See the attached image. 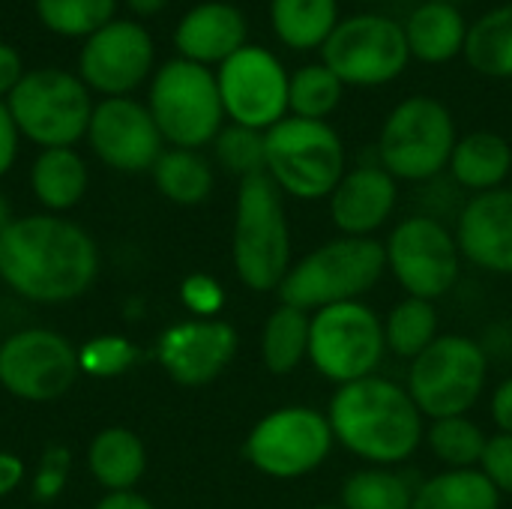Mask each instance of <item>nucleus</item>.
Here are the masks:
<instances>
[{
	"label": "nucleus",
	"instance_id": "nucleus-1",
	"mask_svg": "<svg viewBox=\"0 0 512 509\" xmlns=\"http://www.w3.org/2000/svg\"><path fill=\"white\" fill-rule=\"evenodd\" d=\"M0 276L21 300L39 306L72 303L84 297L99 276V246L66 216H15L0 237Z\"/></svg>",
	"mask_w": 512,
	"mask_h": 509
},
{
	"label": "nucleus",
	"instance_id": "nucleus-2",
	"mask_svg": "<svg viewBox=\"0 0 512 509\" xmlns=\"http://www.w3.org/2000/svg\"><path fill=\"white\" fill-rule=\"evenodd\" d=\"M327 420L339 447L378 468H399L426 441V417L408 387L378 375L336 387Z\"/></svg>",
	"mask_w": 512,
	"mask_h": 509
},
{
	"label": "nucleus",
	"instance_id": "nucleus-3",
	"mask_svg": "<svg viewBox=\"0 0 512 509\" xmlns=\"http://www.w3.org/2000/svg\"><path fill=\"white\" fill-rule=\"evenodd\" d=\"M384 273V243L372 237H336L294 261L276 294L279 303L312 315L327 306L360 300Z\"/></svg>",
	"mask_w": 512,
	"mask_h": 509
},
{
	"label": "nucleus",
	"instance_id": "nucleus-4",
	"mask_svg": "<svg viewBox=\"0 0 512 509\" xmlns=\"http://www.w3.org/2000/svg\"><path fill=\"white\" fill-rule=\"evenodd\" d=\"M231 261L237 279L258 294L276 291L291 270V228L279 186L267 174L240 180Z\"/></svg>",
	"mask_w": 512,
	"mask_h": 509
},
{
	"label": "nucleus",
	"instance_id": "nucleus-5",
	"mask_svg": "<svg viewBox=\"0 0 512 509\" xmlns=\"http://www.w3.org/2000/svg\"><path fill=\"white\" fill-rule=\"evenodd\" d=\"M147 108L171 147L201 150L216 141L225 126V108L210 66L171 57L150 81Z\"/></svg>",
	"mask_w": 512,
	"mask_h": 509
},
{
	"label": "nucleus",
	"instance_id": "nucleus-6",
	"mask_svg": "<svg viewBox=\"0 0 512 509\" xmlns=\"http://www.w3.org/2000/svg\"><path fill=\"white\" fill-rule=\"evenodd\" d=\"M267 177L282 195L321 201L345 177V144L327 120L285 117L264 132Z\"/></svg>",
	"mask_w": 512,
	"mask_h": 509
},
{
	"label": "nucleus",
	"instance_id": "nucleus-7",
	"mask_svg": "<svg viewBox=\"0 0 512 509\" xmlns=\"http://www.w3.org/2000/svg\"><path fill=\"white\" fill-rule=\"evenodd\" d=\"M6 105L21 138L42 150L75 147L81 138H87L93 117V93L87 84L75 72L57 66L27 69Z\"/></svg>",
	"mask_w": 512,
	"mask_h": 509
},
{
	"label": "nucleus",
	"instance_id": "nucleus-8",
	"mask_svg": "<svg viewBox=\"0 0 512 509\" xmlns=\"http://www.w3.org/2000/svg\"><path fill=\"white\" fill-rule=\"evenodd\" d=\"M456 141V120L441 99L408 96L381 126L378 165L396 180L426 183L450 165Z\"/></svg>",
	"mask_w": 512,
	"mask_h": 509
},
{
	"label": "nucleus",
	"instance_id": "nucleus-9",
	"mask_svg": "<svg viewBox=\"0 0 512 509\" xmlns=\"http://www.w3.org/2000/svg\"><path fill=\"white\" fill-rule=\"evenodd\" d=\"M489 381V357L480 342L441 333L408 369V393L429 420L465 417L483 396Z\"/></svg>",
	"mask_w": 512,
	"mask_h": 509
},
{
	"label": "nucleus",
	"instance_id": "nucleus-10",
	"mask_svg": "<svg viewBox=\"0 0 512 509\" xmlns=\"http://www.w3.org/2000/svg\"><path fill=\"white\" fill-rule=\"evenodd\" d=\"M387 354L384 321L363 300L312 312L309 363L336 387L372 378Z\"/></svg>",
	"mask_w": 512,
	"mask_h": 509
},
{
	"label": "nucleus",
	"instance_id": "nucleus-11",
	"mask_svg": "<svg viewBox=\"0 0 512 509\" xmlns=\"http://www.w3.org/2000/svg\"><path fill=\"white\" fill-rule=\"evenodd\" d=\"M333 444L327 414L309 405H285L252 426L243 441V459L270 480H300L330 459Z\"/></svg>",
	"mask_w": 512,
	"mask_h": 509
},
{
	"label": "nucleus",
	"instance_id": "nucleus-12",
	"mask_svg": "<svg viewBox=\"0 0 512 509\" xmlns=\"http://www.w3.org/2000/svg\"><path fill=\"white\" fill-rule=\"evenodd\" d=\"M408 60L405 27L381 12L339 21L321 48V63L330 66L345 87H384L405 72Z\"/></svg>",
	"mask_w": 512,
	"mask_h": 509
},
{
	"label": "nucleus",
	"instance_id": "nucleus-13",
	"mask_svg": "<svg viewBox=\"0 0 512 509\" xmlns=\"http://www.w3.org/2000/svg\"><path fill=\"white\" fill-rule=\"evenodd\" d=\"M387 270L417 300H441L453 291L462 273L456 234L432 216L402 219L384 243Z\"/></svg>",
	"mask_w": 512,
	"mask_h": 509
},
{
	"label": "nucleus",
	"instance_id": "nucleus-14",
	"mask_svg": "<svg viewBox=\"0 0 512 509\" xmlns=\"http://www.w3.org/2000/svg\"><path fill=\"white\" fill-rule=\"evenodd\" d=\"M78 375V348L57 330L27 327L0 342V387L21 402H54Z\"/></svg>",
	"mask_w": 512,
	"mask_h": 509
},
{
	"label": "nucleus",
	"instance_id": "nucleus-15",
	"mask_svg": "<svg viewBox=\"0 0 512 509\" xmlns=\"http://www.w3.org/2000/svg\"><path fill=\"white\" fill-rule=\"evenodd\" d=\"M288 69L264 45H243L216 66V84L225 117L258 132L273 129L288 117Z\"/></svg>",
	"mask_w": 512,
	"mask_h": 509
},
{
	"label": "nucleus",
	"instance_id": "nucleus-16",
	"mask_svg": "<svg viewBox=\"0 0 512 509\" xmlns=\"http://www.w3.org/2000/svg\"><path fill=\"white\" fill-rule=\"evenodd\" d=\"M156 45L135 18H114L81 42L78 78L102 99L132 96L153 72Z\"/></svg>",
	"mask_w": 512,
	"mask_h": 509
},
{
	"label": "nucleus",
	"instance_id": "nucleus-17",
	"mask_svg": "<svg viewBox=\"0 0 512 509\" xmlns=\"http://www.w3.org/2000/svg\"><path fill=\"white\" fill-rule=\"evenodd\" d=\"M87 144L102 165L120 174L150 171L165 150V138L150 108L132 96L99 99L93 105Z\"/></svg>",
	"mask_w": 512,
	"mask_h": 509
},
{
	"label": "nucleus",
	"instance_id": "nucleus-18",
	"mask_svg": "<svg viewBox=\"0 0 512 509\" xmlns=\"http://www.w3.org/2000/svg\"><path fill=\"white\" fill-rule=\"evenodd\" d=\"M240 336L222 318H189L162 330L156 360L165 375L186 390L213 384L237 357Z\"/></svg>",
	"mask_w": 512,
	"mask_h": 509
},
{
	"label": "nucleus",
	"instance_id": "nucleus-19",
	"mask_svg": "<svg viewBox=\"0 0 512 509\" xmlns=\"http://www.w3.org/2000/svg\"><path fill=\"white\" fill-rule=\"evenodd\" d=\"M453 234L468 264L495 276H512V189L501 186L474 195Z\"/></svg>",
	"mask_w": 512,
	"mask_h": 509
},
{
	"label": "nucleus",
	"instance_id": "nucleus-20",
	"mask_svg": "<svg viewBox=\"0 0 512 509\" xmlns=\"http://www.w3.org/2000/svg\"><path fill=\"white\" fill-rule=\"evenodd\" d=\"M327 201L330 219L342 237H372L396 210L399 180L381 165H360L345 171Z\"/></svg>",
	"mask_w": 512,
	"mask_h": 509
},
{
	"label": "nucleus",
	"instance_id": "nucleus-21",
	"mask_svg": "<svg viewBox=\"0 0 512 509\" xmlns=\"http://www.w3.org/2000/svg\"><path fill=\"white\" fill-rule=\"evenodd\" d=\"M243 45H249L246 15L225 0H204L192 6L174 27L177 57L201 66H219Z\"/></svg>",
	"mask_w": 512,
	"mask_h": 509
},
{
	"label": "nucleus",
	"instance_id": "nucleus-22",
	"mask_svg": "<svg viewBox=\"0 0 512 509\" xmlns=\"http://www.w3.org/2000/svg\"><path fill=\"white\" fill-rule=\"evenodd\" d=\"M405 39L411 57L426 66H441L456 60L465 51L468 24L456 3L447 0H426L405 18Z\"/></svg>",
	"mask_w": 512,
	"mask_h": 509
},
{
	"label": "nucleus",
	"instance_id": "nucleus-23",
	"mask_svg": "<svg viewBox=\"0 0 512 509\" xmlns=\"http://www.w3.org/2000/svg\"><path fill=\"white\" fill-rule=\"evenodd\" d=\"M90 171L75 147H51L39 150L30 165V192L45 207V213L63 216L78 207L87 195Z\"/></svg>",
	"mask_w": 512,
	"mask_h": 509
},
{
	"label": "nucleus",
	"instance_id": "nucleus-24",
	"mask_svg": "<svg viewBox=\"0 0 512 509\" xmlns=\"http://www.w3.org/2000/svg\"><path fill=\"white\" fill-rule=\"evenodd\" d=\"M87 468L105 492H135L147 471V447L126 426H108L87 447Z\"/></svg>",
	"mask_w": 512,
	"mask_h": 509
},
{
	"label": "nucleus",
	"instance_id": "nucleus-25",
	"mask_svg": "<svg viewBox=\"0 0 512 509\" xmlns=\"http://www.w3.org/2000/svg\"><path fill=\"white\" fill-rule=\"evenodd\" d=\"M447 168L462 189H471L477 195L501 189L512 171L510 141L489 129L468 132L456 141Z\"/></svg>",
	"mask_w": 512,
	"mask_h": 509
},
{
	"label": "nucleus",
	"instance_id": "nucleus-26",
	"mask_svg": "<svg viewBox=\"0 0 512 509\" xmlns=\"http://www.w3.org/2000/svg\"><path fill=\"white\" fill-rule=\"evenodd\" d=\"M339 24V0H270V27L291 51L324 48Z\"/></svg>",
	"mask_w": 512,
	"mask_h": 509
},
{
	"label": "nucleus",
	"instance_id": "nucleus-27",
	"mask_svg": "<svg viewBox=\"0 0 512 509\" xmlns=\"http://www.w3.org/2000/svg\"><path fill=\"white\" fill-rule=\"evenodd\" d=\"M159 195L180 207H198L213 195V165L198 150L168 147L150 168Z\"/></svg>",
	"mask_w": 512,
	"mask_h": 509
},
{
	"label": "nucleus",
	"instance_id": "nucleus-28",
	"mask_svg": "<svg viewBox=\"0 0 512 509\" xmlns=\"http://www.w3.org/2000/svg\"><path fill=\"white\" fill-rule=\"evenodd\" d=\"M309 321L312 315L279 303L261 330V363L270 375H291L309 360Z\"/></svg>",
	"mask_w": 512,
	"mask_h": 509
},
{
	"label": "nucleus",
	"instance_id": "nucleus-29",
	"mask_svg": "<svg viewBox=\"0 0 512 509\" xmlns=\"http://www.w3.org/2000/svg\"><path fill=\"white\" fill-rule=\"evenodd\" d=\"M414 509H501V492L480 468L441 471L417 483Z\"/></svg>",
	"mask_w": 512,
	"mask_h": 509
},
{
	"label": "nucleus",
	"instance_id": "nucleus-30",
	"mask_svg": "<svg viewBox=\"0 0 512 509\" xmlns=\"http://www.w3.org/2000/svg\"><path fill=\"white\" fill-rule=\"evenodd\" d=\"M417 483L399 468L366 465L342 480L339 507L342 509H414Z\"/></svg>",
	"mask_w": 512,
	"mask_h": 509
},
{
	"label": "nucleus",
	"instance_id": "nucleus-31",
	"mask_svg": "<svg viewBox=\"0 0 512 509\" xmlns=\"http://www.w3.org/2000/svg\"><path fill=\"white\" fill-rule=\"evenodd\" d=\"M465 60L489 78H512V3L489 9L468 27Z\"/></svg>",
	"mask_w": 512,
	"mask_h": 509
},
{
	"label": "nucleus",
	"instance_id": "nucleus-32",
	"mask_svg": "<svg viewBox=\"0 0 512 509\" xmlns=\"http://www.w3.org/2000/svg\"><path fill=\"white\" fill-rule=\"evenodd\" d=\"M441 336V321L435 303L405 297L384 318V342L402 360H417Z\"/></svg>",
	"mask_w": 512,
	"mask_h": 509
},
{
	"label": "nucleus",
	"instance_id": "nucleus-33",
	"mask_svg": "<svg viewBox=\"0 0 512 509\" xmlns=\"http://www.w3.org/2000/svg\"><path fill=\"white\" fill-rule=\"evenodd\" d=\"M426 444L432 456L444 465V471H471L480 468L489 435L465 414L432 420V426L426 429Z\"/></svg>",
	"mask_w": 512,
	"mask_h": 509
},
{
	"label": "nucleus",
	"instance_id": "nucleus-34",
	"mask_svg": "<svg viewBox=\"0 0 512 509\" xmlns=\"http://www.w3.org/2000/svg\"><path fill=\"white\" fill-rule=\"evenodd\" d=\"M345 96V84L324 63H306L291 72L288 81V114L303 120H327Z\"/></svg>",
	"mask_w": 512,
	"mask_h": 509
},
{
	"label": "nucleus",
	"instance_id": "nucleus-35",
	"mask_svg": "<svg viewBox=\"0 0 512 509\" xmlns=\"http://www.w3.org/2000/svg\"><path fill=\"white\" fill-rule=\"evenodd\" d=\"M45 30L66 39H87L117 18V0H33Z\"/></svg>",
	"mask_w": 512,
	"mask_h": 509
},
{
	"label": "nucleus",
	"instance_id": "nucleus-36",
	"mask_svg": "<svg viewBox=\"0 0 512 509\" xmlns=\"http://www.w3.org/2000/svg\"><path fill=\"white\" fill-rule=\"evenodd\" d=\"M213 153L216 162L240 180L267 174V144H264V132L258 129L237 126V123L222 126V132L213 141Z\"/></svg>",
	"mask_w": 512,
	"mask_h": 509
},
{
	"label": "nucleus",
	"instance_id": "nucleus-37",
	"mask_svg": "<svg viewBox=\"0 0 512 509\" xmlns=\"http://www.w3.org/2000/svg\"><path fill=\"white\" fill-rule=\"evenodd\" d=\"M138 354L141 351L132 339L117 336V333H102V336L87 339L78 348V366H81V375H90V378H117V375H126L138 363Z\"/></svg>",
	"mask_w": 512,
	"mask_h": 509
},
{
	"label": "nucleus",
	"instance_id": "nucleus-38",
	"mask_svg": "<svg viewBox=\"0 0 512 509\" xmlns=\"http://www.w3.org/2000/svg\"><path fill=\"white\" fill-rule=\"evenodd\" d=\"M69 471H72V453H69L63 444L45 447L42 456H39L36 474H33V480H30V495H33V501H39V504L57 501V498L63 495V489H66Z\"/></svg>",
	"mask_w": 512,
	"mask_h": 509
},
{
	"label": "nucleus",
	"instance_id": "nucleus-39",
	"mask_svg": "<svg viewBox=\"0 0 512 509\" xmlns=\"http://www.w3.org/2000/svg\"><path fill=\"white\" fill-rule=\"evenodd\" d=\"M180 303L195 318H216L225 309V288L207 273H189L180 282Z\"/></svg>",
	"mask_w": 512,
	"mask_h": 509
},
{
	"label": "nucleus",
	"instance_id": "nucleus-40",
	"mask_svg": "<svg viewBox=\"0 0 512 509\" xmlns=\"http://www.w3.org/2000/svg\"><path fill=\"white\" fill-rule=\"evenodd\" d=\"M480 471L501 495H512V435L498 432L489 438Z\"/></svg>",
	"mask_w": 512,
	"mask_h": 509
},
{
	"label": "nucleus",
	"instance_id": "nucleus-41",
	"mask_svg": "<svg viewBox=\"0 0 512 509\" xmlns=\"http://www.w3.org/2000/svg\"><path fill=\"white\" fill-rule=\"evenodd\" d=\"M18 144H21V132L12 120V111L6 105V99H0V177H6L18 159Z\"/></svg>",
	"mask_w": 512,
	"mask_h": 509
},
{
	"label": "nucleus",
	"instance_id": "nucleus-42",
	"mask_svg": "<svg viewBox=\"0 0 512 509\" xmlns=\"http://www.w3.org/2000/svg\"><path fill=\"white\" fill-rule=\"evenodd\" d=\"M24 57L15 45L0 42V99H9V93L18 87V81L24 78Z\"/></svg>",
	"mask_w": 512,
	"mask_h": 509
},
{
	"label": "nucleus",
	"instance_id": "nucleus-43",
	"mask_svg": "<svg viewBox=\"0 0 512 509\" xmlns=\"http://www.w3.org/2000/svg\"><path fill=\"white\" fill-rule=\"evenodd\" d=\"M492 420L498 432L512 435V378L501 381L492 393Z\"/></svg>",
	"mask_w": 512,
	"mask_h": 509
},
{
	"label": "nucleus",
	"instance_id": "nucleus-44",
	"mask_svg": "<svg viewBox=\"0 0 512 509\" xmlns=\"http://www.w3.org/2000/svg\"><path fill=\"white\" fill-rule=\"evenodd\" d=\"M21 483H24V462L15 453L0 450V498L12 495Z\"/></svg>",
	"mask_w": 512,
	"mask_h": 509
},
{
	"label": "nucleus",
	"instance_id": "nucleus-45",
	"mask_svg": "<svg viewBox=\"0 0 512 509\" xmlns=\"http://www.w3.org/2000/svg\"><path fill=\"white\" fill-rule=\"evenodd\" d=\"M93 509H156L138 492H108Z\"/></svg>",
	"mask_w": 512,
	"mask_h": 509
},
{
	"label": "nucleus",
	"instance_id": "nucleus-46",
	"mask_svg": "<svg viewBox=\"0 0 512 509\" xmlns=\"http://www.w3.org/2000/svg\"><path fill=\"white\" fill-rule=\"evenodd\" d=\"M126 3V9L135 15V21H141V18H153V15H159L171 0H123Z\"/></svg>",
	"mask_w": 512,
	"mask_h": 509
},
{
	"label": "nucleus",
	"instance_id": "nucleus-47",
	"mask_svg": "<svg viewBox=\"0 0 512 509\" xmlns=\"http://www.w3.org/2000/svg\"><path fill=\"white\" fill-rule=\"evenodd\" d=\"M15 222V216H12V204H9V198H6V192L0 189V237L6 234V228Z\"/></svg>",
	"mask_w": 512,
	"mask_h": 509
},
{
	"label": "nucleus",
	"instance_id": "nucleus-48",
	"mask_svg": "<svg viewBox=\"0 0 512 509\" xmlns=\"http://www.w3.org/2000/svg\"><path fill=\"white\" fill-rule=\"evenodd\" d=\"M300 509H342L339 504H312V507H300Z\"/></svg>",
	"mask_w": 512,
	"mask_h": 509
},
{
	"label": "nucleus",
	"instance_id": "nucleus-49",
	"mask_svg": "<svg viewBox=\"0 0 512 509\" xmlns=\"http://www.w3.org/2000/svg\"><path fill=\"white\" fill-rule=\"evenodd\" d=\"M363 3H387V0H363Z\"/></svg>",
	"mask_w": 512,
	"mask_h": 509
},
{
	"label": "nucleus",
	"instance_id": "nucleus-50",
	"mask_svg": "<svg viewBox=\"0 0 512 509\" xmlns=\"http://www.w3.org/2000/svg\"><path fill=\"white\" fill-rule=\"evenodd\" d=\"M447 3H456V6H459V3H462V0H447Z\"/></svg>",
	"mask_w": 512,
	"mask_h": 509
},
{
	"label": "nucleus",
	"instance_id": "nucleus-51",
	"mask_svg": "<svg viewBox=\"0 0 512 509\" xmlns=\"http://www.w3.org/2000/svg\"><path fill=\"white\" fill-rule=\"evenodd\" d=\"M0 285H3V276H0Z\"/></svg>",
	"mask_w": 512,
	"mask_h": 509
}]
</instances>
